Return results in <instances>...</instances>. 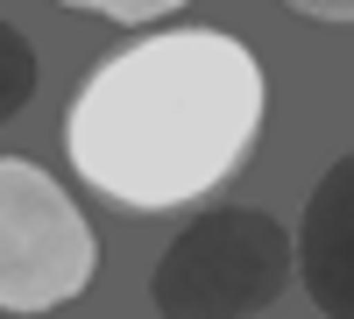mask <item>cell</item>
Returning <instances> with one entry per match:
<instances>
[{"mask_svg":"<svg viewBox=\"0 0 354 319\" xmlns=\"http://www.w3.org/2000/svg\"><path fill=\"white\" fill-rule=\"evenodd\" d=\"M270 85L248 43L220 28H170L128 43L78 85L64 149L78 178L135 213L205 199L255 156Z\"/></svg>","mask_w":354,"mask_h":319,"instance_id":"6da1fadb","label":"cell"},{"mask_svg":"<svg viewBox=\"0 0 354 319\" xmlns=\"http://www.w3.org/2000/svg\"><path fill=\"white\" fill-rule=\"evenodd\" d=\"M298 277V235L262 206L198 213L163 248L149 298L163 319H255Z\"/></svg>","mask_w":354,"mask_h":319,"instance_id":"7a4b0ae2","label":"cell"},{"mask_svg":"<svg viewBox=\"0 0 354 319\" xmlns=\"http://www.w3.org/2000/svg\"><path fill=\"white\" fill-rule=\"evenodd\" d=\"M100 241L71 192L28 156H0V312H57L85 298Z\"/></svg>","mask_w":354,"mask_h":319,"instance_id":"3957f363","label":"cell"},{"mask_svg":"<svg viewBox=\"0 0 354 319\" xmlns=\"http://www.w3.org/2000/svg\"><path fill=\"white\" fill-rule=\"evenodd\" d=\"M298 277L326 319H354V156H340L305 199Z\"/></svg>","mask_w":354,"mask_h":319,"instance_id":"277c9868","label":"cell"},{"mask_svg":"<svg viewBox=\"0 0 354 319\" xmlns=\"http://www.w3.org/2000/svg\"><path fill=\"white\" fill-rule=\"evenodd\" d=\"M28 100H36V43L15 21H0V121H15Z\"/></svg>","mask_w":354,"mask_h":319,"instance_id":"5b68a950","label":"cell"},{"mask_svg":"<svg viewBox=\"0 0 354 319\" xmlns=\"http://www.w3.org/2000/svg\"><path fill=\"white\" fill-rule=\"evenodd\" d=\"M64 8H85V15H106V21H163L170 8H185V0H64Z\"/></svg>","mask_w":354,"mask_h":319,"instance_id":"8992f818","label":"cell"},{"mask_svg":"<svg viewBox=\"0 0 354 319\" xmlns=\"http://www.w3.org/2000/svg\"><path fill=\"white\" fill-rule=\"evenodd\" d=\"M283 8H298L312 21H354V0H283Z\"/></svg>","mask_w":354,"mask_h":319,"instance_id":"52a82bcc","label":"cell"}]
</instances>
